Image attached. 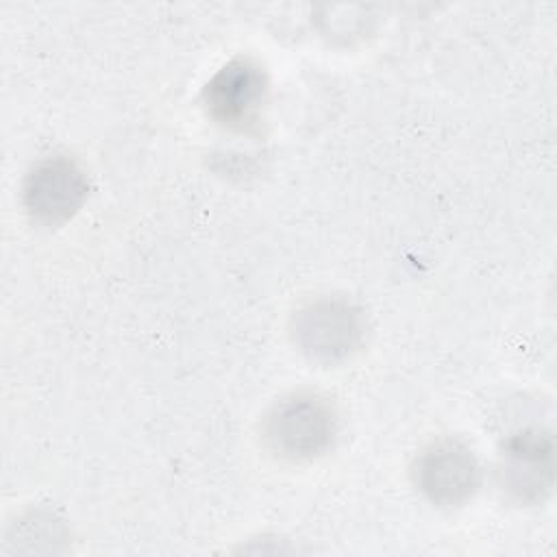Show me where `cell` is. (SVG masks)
<instances>
[{"mask_svg":"<svg viewBox=\"0 0 557 557\" xmlns=\"http://www.w3.org/2000/svg\"><path fill=\"white\" fill-rule=\"evenodd\" d=\"M339 433L335 405L318 392H294L276 400L261 420L263 446L289 463L326 455Z\"/></svg>","mask_w":557,"mask_h":557,"instance_id":"6da1fadb","label":"cell"},{"mask_svg":"<svg viewBox=\"0 0 557 557\" xmlns=\"http://www.w3.org/2000/svg\"><path fill=\"white\" fill-rule=\"evenodd\" d=\"M289 335L309 361L335 366L363 348L368 322L363 309L352 300L318 296L292 313Z\"/></svg>","mask_w":557,"mask_h":557,"instance_id":"7a4b0ae2","label":"cell"},{"mask_svg":"<svg viewBox=\"0 0 557 557\" xmlns=\"http://www.w3.org/2000/svg\"><path fill=\"white\" fill-rule=\"evenodd\" d=\"M268 89L263 65L250 57H235L209 78L202 89V104L218 126L233 133H255L263 120Z\"/></svg>","mask_w":557,"mask_h":557,"instance_id":"3957f363","label":"cell"},{"mask_svg":"<svg viewBox=\"0 0 557 557\" xmlns=\"http://www.w3.org/2000/svg\"><path fill=\"white\" fill-rule=\"evenodd\" d=\"M496 483L518 505H540L555 485V440L548 429L524 426L509 433L498 453Z\"/></svg>","mask_w":557,"mask_h":557,"instance_id":"277c9868","label":"cell"},{"mask_svg":"<svg viewBox=\"0 0 557 557\" xmlns=\"http://www.w3.org/2000/svg\"><path fill=\"white\" fill-rule=\"evenodd\" d=\"M481 463L474 450L459 437H437L420 448L411 463L418 492L435 507L466 505L481 485Z\"/></svg>","mask_w":557,"mask_h":557,"instance_id":"5b68a950","label":"cell"},{"mask_svg":"<svg viewBox=\"0 0 557 557\" xmlns=\"http://www.w3.org/2000/svg\"><path fill=\"white\" fill-rule=\"evenodd\" d=\"M89 196V178L70 154L37 159L22 183V205L33 222L59 226L72 220Z\"/></svg>","mask_w":557,"mask_h":557,"instance_id":"8992f818","label":"cell"}]
</instances>
